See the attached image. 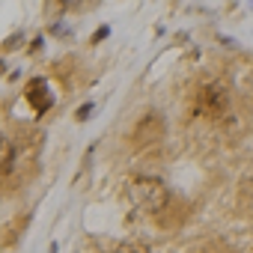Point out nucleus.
<instances>
[{
  "label": "nucleus",
  "instance_id": "obj_1",
  "mask_svg": "<svg viewBox=\"0 0 253 253\" xmlns=\"http://www.w3.org/2000/svg\"><path fill=\"white\" fill-rule=\"evenodd\" d=\"M128 197L134 200V206H140L143 211H161L170 200V191L161 179H152V176H137L131 179L128 185Z\"/></svg>",
  "mask_w": 253,
  "mask_h": 253
},
{
  "label": "nucleus",
  "instance_id": "obj_2",
  "mask_svg": "<svg viewBox=\"0 0 253 253\" xmlns=\"http://www.w3.org/2000/svg\"><path fill=\"white\" fill-rule=\"evenodd\" d=\"M194 110L206 119H223L229 113V89L217 81H209L197 89V101Z\"/></svg>",
  "mask_w": 253,
  "mask_h": 253
},
{
  "label": "nucleus",
  "instance_id": "obj_3",
  "mask_svg": "<svg viewBox=\"0 0 253 253\" xmlns=\"http://www.w3.org/2000/svg\"><path fill=\"white\" fill-rule=\"evenodd\" d=\"M164 137V119L158 113H146L137 125H134V143L137 146H149L155 140Z\"/></svg>",
  "mask_w": 253,
  "mask_h": 253
},
{
  "label": "nucleus",
  "instance_id": "obj_4",
  "mask_svg": "<svg viewBox=\"0 0 253 253\" xmlns=\"http://www.w3.org/2000/svg\"><path fill=\"white\" fill-rule=\"evenodd\" d=\"M24 98L30 101V107H33L36 113H45V110H51V104H54V95L48 92V84H45L42 78H33V81L27 84Z\"/></svg>",
  "mask_w": 253,
  "mask_h": 253
},
{
  "label": "nucleus",
  "instance_id": "obj_5",
  "mask_svg": "<svg viewBox=\"0 0 253 253\" xmlns=\"http://www.w3.org/2000/svg\"><path fill=\"white\" fill-rule=\"evenodd\" d=\"M12 167H15V146L9 137L0 134V176L12 173Z\"/></svg>",
  "mask_w": 253,
  "mask_h": 253
},
{
  "label": "nucleus",
  "instance_id": "obj_6",
  "mask_svg": "<svg viewBox=\"0 0 253 253\" xmlns=\"http://www.w3.org/2000/svg\"><path fill=\"white\" fill-rule=\"evenodd\" d=\"M116 253H149L143 244H122V247H116Z\"/></svg>",
  "mask_w": 253,
  "mask_h": 253
},
{
  "label": "nucleus",
  "instance_id": "obj_7",
  "mask_svg": "<svg viewBox=\"0 0 253 253\" xmlns=\"http://www.w3.org/2000/svg\"><path fill=\"white\" fill-rule=\"evenodd\" d=\"M86 116H92V104H84V107L78 110V119H86Z\"/></svg>",
  "mask_w": 253,
  "mask_h": 253
},
{
  "label": "nucleus",
  "instance_id": "obj_8",
  "mask_svg": "<svg viewBox=\"0 0 253 253\" xmlns=\"http://www.w3.org/2000/svg\"><path fill=\"white\" fill-rule=\"evenodd\" d=\"M0 75H3V63H0Z\"/></svg>",
  "mask_w": 253,
  "mask_h": 253
}]
</instances>
